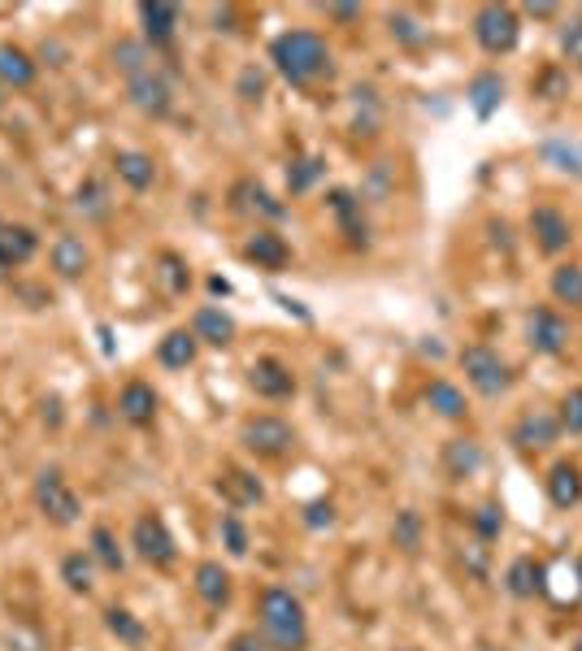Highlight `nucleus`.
<instances>
[{"label": "nucleus", "instance_id": "f704fd0d", "mask_svg": "<svg viewBox=\"0 0 582 651\" xmlns=\"http://www.w3.org/2000/svg\"><path fill=\"white\" fill-rule=\"evenodd\" d=\"M91 569H96L91 552H71V556L62 561V582L71 586L74 595H91Z\"/></svg>", "mask_w": 582, "mask_h": 651}, {"label": "nucleus", "instance_id": "412c9836", "mask_svg": "<svg viewBox=\"0 0 582 651\" xmlns=\"http://www.w3.org/2000/svg\"><path fill=\"white\" fill-rule=\"evenodd\" d=\"M192 586H196V595H201L205 608H226L230 604V574L222 569V561H201Z\"/></svg>", "mask_w": 582, "mask_h": 651}, {"label": "nucleus", "instance_id": "9d476101", "mask_svg": "<svg viewBox=\"0 0 582 651\" xmlns=\"http://www.w3.org/2000/svg\"><path fill=\"white\" fill-rule=\"evenodd\" d=\"M509 438L517 452H543V447H552V443L561 438V422H557V413H548V409H526V413L513 422Z\"/></svg>", "mask_w": 582, "mask_h": 651}, {"label": "nucleus", "instance_id": "f3484780", "mask_svg": "<svg viewBox=\"0 0 582 651\" xmlns=\"http://www.w3.org/2000/svg\"><path fill=\"white\" fill-rule=\"evenodd\" d=\"M40 252V235L31 226L0 221V270H18Z\"/></svg>", "mask_w": 582, "mask_h": 651}, {"label": "nucleus", "instance_id": "09e8293b", "mask_svg": "<svg viewBox=\"0 0 582 651\" xmlns=\"http://www.w3.org/2000/svg\"><path fill=\"white\" fill-rule=\"evenodd\" d=\"M248 192H252V209H261L266 217H274V221H279V217L288 214V209H283V205H279V200H274L266 187H252V183H248Z\"/></svg>", "mask_w": 582, "mask_h": 651}, {"label": "nucleus", "instance_id": "cd10ccee", "mask_svg": "<svg viewBox=\"0 0 582 651\" xmlns=\"http://www.w3.org/2000/svg\"><path fill=\"white\" fill-rule=\"evenodd\" d=\"M196 352H201V339L192 330H170L157 344V361L165 365V369H187V365L196 361Z\"/></svg>", "mask_w": 582, "mask_h": 651}, {"label": "nucleus", "instance_id": "3c124183", "mask_svg": "<svg viewBox=\"0 0 582 651\" xmlns=\"http://www.w3.org/2000/svg\"><path fill=\"white\" fill-rule=\"evenodd\" d=\"M526 13H530V18H557V13H561V4L543 0V4H526Z\"/></svg>", "mask_w": 582, "mask_h": 651}, {"label": "nucleus", "instance_id": "1a4fd4ad", "mask_svg": "<svg viewBox=\"0 0 582 651\" xmlns=\"http://www.w3.org/2000/svg\"><path fill=\"white\" fill-rule=\"evenodd\" d=\"M530 235H535V248L543 257H561L574 243V226L557 205H535L530 209Z\"/></svg>", "mask_w": 582, "mask_h": 651}, {"label": "nucleus", "instance_id": "4c0bfd02", "mask_svg": "<svg viewBox=\"0 0 582 651\" xmlns=\"http://www.w3.org/2000/svg\"><path fill=\"white\" fill-rule=\"evenodd\" d=\"M535 96L539 100H565L570 96V66H548V70H539L535 78Z\"/></svg>", "mask_w": 582, "mask_h": 651}, {"label": "nucleus", "instance_id": "9b49d317", "mask_svg": "<svg viewBox=\"0 0 582 651\" xmlns=\"http://www.w3.org/2000/svg\"><path fill=\"white\" fill-rule=\"evenodd\" d=\"M248 387L261 400H291L295 395V373L279 357H257L248 365Z\"/></svg>", "mask_w": 582, "mask_h": 651}, {"label": "nucleus", "instance_id": "58836bf2", "mask_svg": "<svg viewBox=\"0 0 582 651\" xmlns=\"http://www.w3.org/2000/svg\"><path fill=\"white\" fill-rule=\"evenodd\" d=\"M157 265H161V270H157V279L165 283V291H170V295H183V291L192 287V270H187V265H183L174 252H161V257H157Z\"/></svg>", "mask_w": 582, "mask_h": 651}, {"label": "nucleus", "instance_id": "dca6fc26", "mask_svg": "<svg viewBox=\"0 0 582 651\" xmlns=\"http://www.w3.org/2000/svg\"><path fill=\"white\" fill-rule=\"evenodd\" d=\"M179 4H165V0H144L140 4V22H144V35L152 48H165V44H174V35H179Z\"/></svg>", "mask_w": 582, "mask_h": 651}, {"label": "nucleus", "instance_id": "aec40b11", "mask_svg": "<svg viewBox=\"0 0 582 651\" xmlns=\"http://www.w3.org/2000/svg\"><path fill=\"white\" fill-rule=\"evenodd\" d=\"M483 447L474 443V438H448L443 443V469H448V478L452 482H465V478H474L478 469H483Z\"/></svg>", "mask_w": 582, "mask_h": 651}, {"label": "nucleus", "instance_id": "423d86ee", "mask_svg": "<svg viewBox=\"0 0 582 651\" xmlns=\"http://www.w3.org/2000/svg\"><path fill=\"white\" fill-rule=\"evenodd\" d=\"M131 547L140 552V561H148L152 569H170V565L179 561V543H174L165 517H157V512L136 517V525H131Z\"/></svg>", "mask_w": 582, "mask_h": 651}, {"label": "nucleus", "instance_id": "f257e3e1", "mask_svg": "<svg viewBox=\"0 0 582 651\" xmlns=\"http://www.w3.org/2000/svg\"><path fill=\"white\" fill-rule=\"evenodd\" d=\"M257 626H261V639L274 651H304V643H309L304 604H300V595H291L288 586H266L261 590Z\"/></svg>", "mask_w": 582, "mask_h": 651}, {"label": "nucleus", "instance_id": "a19ab883", "mask_svg": "<svg viewBox=\"0 0 582 651\" xmlns=\"http://www.w3.org/2000/svg\"><path fill=\"white\" fill-rule=\"evenodd\" d=\"M461 565H465V574H474V578H487L492 574V547L483 543V539H470L461 552Z\"/></svg>", "mask_w": 582, "mask_h": 651}, {"label": "nucleus", "instance_id": "5701e85b", "mask_svg": "<svg viewBox=\"0 0 582 651\" xmlns=\"http://www.w3.org/2000/svg\"><path fill=\"white\" fill-rule=\"evenodd\" d=\"M326 205H331V214L340 217V226H344L348 243L365 248V243H369V235H365V221H362V200H357L348 187H335V192L326 196Z\"/></svg>", "mask_w": 582, "mask_h": 651}, {"label": "nucleus", "instance_id": "473e14b6", "mask_svg": "<svg viewBox=\"0 0 582 651\" xmlns=\"http://www.w3.org/2000/svg\"><path fill=\"white\" fill-rule=\"evenodd\" d=\"M391 543H396L400 552H409V556L422 547V512H418V508L396 512V521H391Z\"/></svg>", "mask_w": 582, "mask_h": 651}, {"label": "nucleus", "instance_id": "4468645a", "mask_svg": "<svg viewBox=\"0 0 582 651\" xmlns=\"http://www.w3.org/2000/svg\"><path fill=\"white\" fill-rule=\"evenodd\" d=\"M505 78L500 70H478L470 78V87H465V100H470V109H474V118L478 122H487V118H496L500 113V105H505Z\"/></svg>", "mask_w": 582, "mask_h": 651}, {"label": "nucleus", "instance_id": "ea45409f", "mask_svg": "<svg viewBox=\"0 0 582 651\" xmlns=\"http://www.w3.org/2000/svg\"><path fill=\"white\" fill-rule=\"evenodd\" d=\"M218 530H222V547H226L235 561H244V556H248V530H244V521H239L235 512H226L218 521Z\"/></svg>", "mask_w": 582, "mask_h": 651}, {"label": "nucleus", "instance_id": "603ef678", "mask_svg": "<svg viewBox=\"0 0 582 651\" xmlns=\"http://www.w3.org/2000/svg\"><path fill=\"white\" fill-rule=\"evenodd\" d=\"M230 651H266V643H257L252 634H239V639H230Z\"/></svg>", "mask_w": 582, "mask_h": 651}, {"label": "nucleus", "instance_id": "de8ad7c7", "mask_svg": "<svg viewBox=\"0 0 582 651\" xmlns=\"http://www.w3.org/2000/svg\"><path fill=\"white\" fill-rule=\"evenodd\" d=\"M239 96L244 100H261L266 96V74L257 70V66H248V70L239 74Z\"/></svg>", "mask_w": 582, "mask_h": 651}, {"label": "nucleus", "instance_id": "6ab92c4d", "mask_svg": "<svg viewBox=\"0 0 582 651\" xmlns=\"http://www.w3.org/2000/svg\"><path fill=\"white\" fill-rule=\"evenodd\" d=\"M548 500H552V508H561V512L582 504V469L574 460H561V465L548 469Z\"/></svg>", "mask_w": 582, "mask_h": 651}, {"label": "nucleus", "instance_id": "bb28decb", "mask_svg": "<svg viewBox=\"0 0 582 651\" xmlns=\"http://www.w3.org/2000/svg\"><path fill=\"white\" fill-rule=\"evenodd\" d=\"M87 265H91V252H87V243H83L78 235H62V239L53 243V270H57L62 279H83Z\"/></svg>", "mask_w": 582, "mask_h": 651}, {"label": "nucleus", "instance_id": "e433bc0d", "mask_svg": "<svg viewBox=\"0 0 582 651\" xmlns=\"http://www.w3.org/2000/svg\"><path fill=\"white\" fill-rule=\"evenodd\" d=\"M322 170H326V161L322 156H300V161H291L288 170V192L291 196H304L317 178H322Z\"/></svg>", "mask_w": 582, "mask_h": 651}, {"label": "nucleus", "instance_id": "2f4dec72", "mask_svg": "<svg viewBox=\"0 0 582 651\" xmlns=\"http://www.w3.org/2000/svg\"><path fill=\"white\" fill-rule=\"evenodd\" d=\"M548 287H552L557 304H582V265H574V261L557 265L552 279H548Z\"/></svg>", "mask_w": 582, "mask_h": 651}, {"label": "nucleus", "instance_id": "37998d69", "mask_svg": "<svg viewBox=\"0 0 582 651\" xmlns=\"http://www.w3.org/2000/svg\"><path fill=\"white\" fill-rule=\"evenodd\" d=\"M561 57H565L574 70H582V13L561 26Z\"/></svg>", "mask_w": 582, "mask_h": 651}, {"label": "nucleus", "instance_id": "2eb2a0df", "mask_svg": "<svg viewBox=\"0 0 582 651\" xmlns=\"http://www.w3.org/2000/svg\"><path fill=\"white\" fill-rule=\"evenodd\" d=\"M157 404H161V400H157L152 382L136 378V382H127V387H122V395H118V417H122L127 426H152Z\"/></svg>", "mask_w": 582, "mask_h": 651}, {"label": "nucleus", "instance_id": "a211bd4d", "mask_svg": "<svg viewBox=\"0 0 582 651\" xmlns=\"http://www.w3.org/2000/svg\"><path fill=\"white\" fill-rule=\"evenodd\" d=\"M244 257H248L257 270L279 274V270L291 261V248H288V239H283V235H274V230H257V235L244 243Z\"/></svg>", "mask_w": 582, "mask_h": 651}, {"label": "nucleus", "instance_id": "20e7f679", "mask_svg": "<svg viewBox=\"0 0 582 651\" xmlns=\"http://www.w3.org/2000/svg\"><path fill=\"white\" fill-rule=\"evenodd\" d=\"M474 40L487 57H509L521 44V13L513 4H483L474 13Z\"/></svg>", "mask_w": 582, "mask_h": 651}, {"label": "nucleus", "instance_id": "864d4df0", "mask_svg": "<svg viewBox=\"0 0 582 651\" xmlns=\"http://www.w3.org/2000/svg\"><path fill=\"white\" fill-rule=\"evenodd\" d=\"M492 235H496V243H505V248H513L509 226H505V221H492Z\"/></svg>", "mask_w": 582, "mask_h": 651}, {"label": "nucleus", "instance_id": "6e6552de", "mask_svg": "<svg viewBox=\"0 0 582 651\" xmlns=\"http://www.w3.org/2000/svg\"><path fill=\"white\" fill-rule=\"evenodd\" d=\"M526 348L535 357H561L570 348V322L557 308H530L526 313Z\"/></svg>", "mask_w": 582, "mask_h": 651}, {"label": "nucleus", "instance_id": "f8f14e48", "mask_svg": "<svg viewBox=\"0 0 582 651\" xmlns=\"http://www.w3.org/2000/svg\"><path fill=\"white\" fill-rule=\"evenodd\" d=\"M127 91H131V105L148 113V118H165L170 113V105H174V91H170V83H165V74L161 70H148L140 78H127Z\"/></svg>", "mask_w": 582, "mask_h": 651}, {"label": "nucleus", "instance_id": "49530a36", "mask_svg": "<svg viewBox=\"0 0 582 651\" xmlns=\"http://www.w3.org/2000/svg\"><path fill=\"white\" fill-rule=\"evenodd\" d=\"M304 525H309V530L335 525V504H331V500H309V504H304Z\"/></svg>", "mask_w": 582, "mask_h": 651}, {"label": "nucleus", "instance_id": "0eeeda50", "mask_svg": "<svg viewBox=\"0 0 582 651\" xmlns=\"http://www.w3.org/2000/svg\"><path fill=\"white\" fill-rule=\"evenodd\" d=\"M35 508L53 521V525H74L83 517V500L71 491V482L62 478V469H44L35 478Z\"/></svg>", "mask_w": 582, "mask_h": 651}, {"label": "nucleus", "instance_id": "a878e982", "mask_svg": "<svg viewBox=\"0 0 582 651\" xmlns=\"http://www.w3.org/2000/svg\"><path fill=\"white\" fill-rule=\"evenodd\" d=\"M35 74H40V66L31 62V53H22L18 44H0V83L4 87L26 91L35 83Z\"/></svg>", "mask_w": 582, "mask_h": 651}, {"label": "nucleus", "instance_id": "bf43d9fd", "mask_svg": "<svg viewBox=\"0 0 582 651\" xmlns=\"http://www.w3.org/2000/svg\"><path fill=\"white\" fill-rule=\"evenodd\" d=\"M579 582H582V561H579Z\"/></svg>", "mask_w": 582, "mask_h": 651}, {"label": "nucleus", "instance_id": "72a5a7b5", "mask_svg": "<svg viewBox=\"0 0 582 651\" xmlns=\"http://www.w3.org/2000/svg\"><path fill=\"white\" fill-rule=\"evenodd\" d=\"M105 626H109L114 639H122V643H131V648H140L148 639L144 621H140L136 612H127V608H109V612H105Z\"/></svg>", "mask_w": 582, "mask_h": 651}, {"label": "nucleus", "instance_id": "c756f323", "mask_svg": "<svg viewBox=\"0 0 582 651\" xmlns=\"http://www.w3.org/2000/svg\"><path fill=\"white\" fill-rule=\"evenodd\" d=\"M114 66L127 74V78H140V74L157 70L144 40H118V48H114Z\"/></svg>", "mask_w": 582, "mask_h": 651}, {"label": "nucleus", "instance_id": "39448f33", "mask_svg": "<svg viewBox=\"0 0 582 651\" xmlns=\"http://www.w3.org/2000/svg\"><path fill=\"white\" fill-rule=\"evenodd\" d=\"M239 443L257 460H283L291 447H295V431H291V422H283V417L261 413V417H248L239 426Z\"/></svg>", "mask_w": 582, "mask_h": 651}, {"label": "nucleus", "instance_id": "8fccbe9b", "mask_svg": "<svg viewBox=\"0 0 582 651\" xmlns=\"http://www.w3.org/2000/svg\"><path fill=\"white\" fill-rule=\"evenodd\" d=\"M326 13H331L335 22H357V18H362V4H326Z\"/></svg>", "mask_w": 582, "mask_h": 651}, {"label": "nucleus", "instance_id": "13d9d810", "mask_svg": "<svg viewBox=\"0 0 582 651\" xmlns=\"http://www.w3.org/2000/svg\"><path fill=\"white\" fill-rule=\"evenodd\" d=\"M574 651H582V634H579V639H574Z\"/></svg>", "mask_w": 582, "mask_h": 651}, {"label": "nucleus", "instance_id": "c9c22d12", "mask_svg": "<svg viewBox=\"0 0 582 651\" xmlns=\"http://www.w3.org/2000/svg\"><path fill=\"white\" fill-rule=\"evenodd\" d=\"M470 521H474V539L496 543V539L505 534V504H500V500H487V504H478V512H474Z\"/></svg>", "mask_w": 582, "mask_h": 651}, {"label": "nucleus", "instance_id": "c03bdc74", "mask_svg": "<svg viewBox=\"0 0 582 651\" xmlns=\"http://www.w3.org/2000/svg\"><path fill=\"white\" fill-rule=\"evenodd\" d=\"M557 422H561V431L582 434V387H570V391L561 395V413H557Z\"/></svg>", "mask_w": 582, "mask_h": 651}, {"label": "nucleus", "instance_id": "7ed1b4c3", "mask_svg": "<svg viewBox=\"0 0 582 651\" xmlns=\"http://www.w3.org/2000/svg\"><path fill=\"white\" fill-rule=\"evenodd\" d=\"M461 369H465L470 387H474L483 400H500V395H509L513 365L505 361L496 348H487V344H470V348H461Z\"/></svg>", "mask_w": 582, "mask_h": 651}, {"label": "nucleus", "instance_id": "b1692460", "mask_svg": "<svg viewBox=\"0 0 582 651\" xmlns=\"http://www.w3.org/2000/svg\"><path fill=\"white\" fill-rule=\"evenodd\" d=\"M114 174H118L131 192H148V187L157 183V165H152V156H148V152H136V148H122V152L114 156Z\"/></svg>", "mask_w": 582, "mask_h": 651}, {"label": "nucleus", "instance_id": "393cba45", "mask_svg": "<svg viewBox=\"0 0 582 651\" xmlns=\"http://www.w3.org/2000/svg\"><path fill=\"white\" fill-rule=\"evenodd\" d=\"M192 335H196L201 344L226 348V344L235 339V322H230V313H222V308H214V304H205V308H196V317H192Z\"/></svg>", "mask_w": 582, "mask_h": 651}, {"label": "nucleus", "instance_id": "79ce46f5", "mask_svg": "<svg viewBox=\"0 0 582 651\" xmlns=\"http://www.w3.org/2000/svg\"><path fill=\"white\" fill-rule=\"evenodd\" d=\"M391 35L400 44H409V48H422L427 44V26L418 18H409V13H391Z\"/></svg>", "mask_w": 582, "mask_h": 651}, {"label": "nucleus", "instance_id": "4be33fe9", "mask_svg": "<svg viewBox=\"0 0 582 651\" xmlns=\"http://www.w3.org/2000/svg\"><path fill=\"white\" fill-rule=\"evenodd\" d=\"M218 491L226 496V504L230 508H252L266 500V487H261V478L257 474H248V469H226V478H218Z\"/></svg>", "mask_w": 582, "mask_h": 651}, {"label": "nucleus", "instance_id": "4d7b16f0", "mask_svg": "<svg viewBox=\"0 0 582 651\" xmlns=\"http://www.w3.org/2000/svg\"><path fill=\"white\" fill-rule=\"evenodd\" d=\"M0 109H4V83H0Z\"/></svg>", "mask_w": 582, "mask_h": 651}, {"label": "nucleus", "instance_id": "7c9ffc66", "mask_svg": "<svg viewBox=\"0 0 582 651\" xmlns=\"http://www.w3.org/2000/svg\"><path fill=\"white\" fill-rule=\"evenodd\" d=\"M91 561H96L100 569H109V574H122L127 556H122V547H118V539H114L109 525H96V530H91Z\"/></svg>", "mask_w": 582, "mask_h": 651}, {"label": "nucleus", "instance_id": "6e6d98bb", "mask_svg": "<svg viewBox=\"0 0 582 651\" xmlns=\"http://www.w3.org/2000/svg\"><path fill=\"white\" fill-rule=\"evenodd\" d=\"M474 651H509V648H496V643H478Z\"/></svg>", "mask_w": 582, "mask_h": 651}, {"label": "nucleus", "instance_id": "ddd939ff", "mask_svg": "<svg viewBox=\"0 0 582 651\" xmlns=\"http://www.w3.org/2000/svg\"><path fill=\"white\" fill-rule=\"evenodd\" d=\"M505 590L513 599H543L548 595V565L535 556H513L505 569Z\"/></svg>", "mask_w": 582, "mask_h": 651}, {"label": "nucleus", "instance_id": "a18cd8bd", "mask_svg": "<svg viewBox=\"0 0 582 651\" xmlns=\"http://www.w3.org/2000/svg\"><path fill=\"white\" fill-rule=\"evenodd\" d=\"M78 209L91 217H105L109 214V196H105V187L96 183V178H87L83 187H78Z\"/></svg>", "mask_w": 582, "mask_h": 651}, {"label": "nucleus", "instance_id": "c85d7f7f", "mask_svg": "<svg viewBox=\"0 0 582 651\" xmlns=\"http://www.w3.org/2000/svg\"><path fill=\"white\" fill-rule=\"evenodd\" d=\"M427 404L435 409L439 417H448V422H461V417L470 413V404H465V391H461L456 382H448V378H435V382L427 387Z\"/></svg>", "mask_w": 582, "mask_h": 651}, {"label": "nucleus", "instance_id": "f03ea898", "mask_svg": "<svg viewBox=\"0 0 582 651\" xmlns=\"http://www.w3.org/2000/svg\"><path fill=\"white\" fill-rule=\"evenodd\" d=\"M270 62L279 66L291 87H309L313 78L331 74V48L317 31H283L270 44Z\"/></svg>", "mask_w": 582, "mask_h": 651}, {"label": "nucleus", "instance_id": "5fc2aeb1", "mask_svg": "<svg viewBox=\"0 0 582 651\" xmlns=\"http://www.w3.org/2000/svg\"><path fill=\"white\" fill-rule=\"evenodd\" d=\"M209 291H214V295H230V283H226V279H209Z\"/></svg>", "mask_w": 582, "mask_h": 651}]
</instances>
